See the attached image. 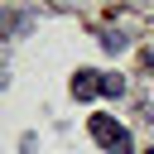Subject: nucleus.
<instances>
[{
    "label": "nucleus",
    "mask_w": 154,
    "mask_h": 154,
    "mask_svg": "<svg viewBox=\"0 0 154 154\" xmlns=\"http://www.w3.org/2000/svg\"><path fill=\"white\" fill-rule=\"evenodd\" d=\"M87 130H91V140H96L106 154H135V149H130V130H125L116 116H91Z\"/></svg>",
    "instance_id": "nucleus-1"
},
{
    "label": "nucleus",
    "mask_w": 154,
    "mask_h": 154,
    "mask_svg": "<svg viewBox=\"0 0 154 154\" xmlns=\"http://www.w3.org/2000/svg\"><path fill=\"white\" fill-rule=\"evenodd\" d=\"M96 91H106V72H91V67L72 72V96H77V101H91Z\"/></svg>",
    "instance_id": "nucleus-2"
},
{
    "label": "nucleus",
    "mask_w": 154,
    "mask_h": 154,
    "mask_svg": "<svg viewBox=\"0 0 154 154\" xmlns=\"http://www.w3.org/2000/svg\"><path fill=\"white\" fill-rule=\"evenodd\" d=\"M144 154H154V144H149V149H144Z\"/></svg>",
    "instance_id": "nucleus-3"
}]
</instances>
